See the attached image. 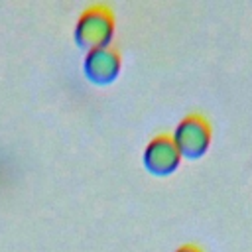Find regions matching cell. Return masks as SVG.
<instances>
[{
    "mask_svg": "<svg viewBox=\"0 0 252 252\" xmlns=\"http://www.w3.org/2000/svg\"><path fill=\"white\" fill-rule=\"evenodd\" d=\"M112 32H114V18L110 8L104 4H94L79 16L75 24V41L89 51L94 47L108 45Z\"/></svg>",
    "mask_w": 252,
    "mask_h": 252,
    "instance_id": "6da1fadb",
    "label": "cell"
},
{
    "mask_svg": "<svg viewBox=\"0 0 252 252\" xmlns=\"http://www.w3.org/2000/svg\"><path fill=\"white\" fill-rule=\"evenodd\" d=\"M173 142L179 150L181 156L185 158H199L207 152L209 144H211V124L209 120L199 114V112H193V114H187L175 134H173Z\"/></svg>",
    "mask_w": 252,
    "mask_h": 252,
    "instance_id": "7a4b0ae2",
    "label": "cell"
},
{
    "mask_svg": "<svg viewBox=\"0 0 252 252\" xmlns=\"http://www.w3.org/2000/svg\"><path fill=\"white\" fill-rule=\"evenodd\" d=\"M181 154L171 134H158L144 150V163L156 175H167L179 165Z\"/></svg>",
    "mask_w": 252,
    "mask_h": 252,
    "instance_id": "3957f363",
    "label": "cell"
},
{
    "mask_svg": "<svg viewBox=\"0 0 252 252\" xmlns=\"http://www.w3.org/2000/svg\"><path fill=\"white\" fill-rule=\"evenodd\" d=\"M118 71H120V53L110 43L87 51L85 73L93 83H110L116 79Z\"/></svg>",
    "mask_w": 252,
    "mask_h": 252,
    "instance_id": "277c9868",
    "label": "cell"
},
{
    "mask_svg": "<svg viewBox=\"0 0 252 252\" xmlns=\"http://www.w3.org/2000/svg\"><path fill=\"white\" fill-rule=\"evenodd\" d=\"M175 252H203L199 246H195V244H183V246H179Z\"/></svg>",
    "mask_w": 252,
    "mask_h": 252,
    "instance_id": "5b68a950",
    "label": "cell"
}]
</instances>
